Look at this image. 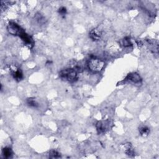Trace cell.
Returning <instances> with one entry per match:
<instances>
[{"instance_id":"obj_1","label":"cell","mask_w":159,"mask_h":159,"mask_svg":"<svg viewBox=\"0 0 159 159\" xmlns=\"http://www.w3.org/2000/svg\"><path fill=\"white\" fill-rule=\"evenodd\" d=\"M104 62L98 57H91L88 62V67L90 71L94 73H98L102 71L104 67Z\"/></svg>"},{"instance_id":"obj_2","label":"cell","mask_w":159,"mask_h":159,"mask_svg":"<svg viewBox=\"0 0 159 159\" xmlns=\"http://www.w3.org/2000/svg\"><path fill=\"white\" fill-rule=\"evenodd\" d=\"M59 76L65 81L74 82L77 79V71L74 69H67L60 71Z\"/></svg>"},{"instance_id":"obj_3","label":"cell","mask_w":159,"mask_h":159,"mask_svg":"<svg viewBox=\"0 0 159 159\" xmlns=\"http://www.w3.org/2000/svg\"><path fill=\"white\" fill-rule=\"evenodd\" d=\"M8 31L11 34L19 36L25 31L20 26L14 22H11L9 24L8 26Z\"/></svg>"},{"instance_id":"obj_4","label":"cell","mask_w":159,"mask_h":159,"mask_svg":"<svg viewBox=\"0 0 159 159\" xmlns=\"http://www.w3.org/2000/svg\"><path fill=\"white\" fill-rule=\"evenodd\" d=\"M19 37H21L22 41L25 43V44L28 47L31 48L34 46V41L32 39V37L28 35L25 32V31H24L19 36Z\"/></svg>"},{"instance_id":"obj_5","label":"cell","mask_w":159,"mask_h":159,"mask_svg":"<svg viewBox=\"0 0 159 159\" xmlns=\"http://www.w3.org/2000/svg\"><path fill=\"white\" fill-rule=\"evenodd\" d=\"M90 37L94 41H98L101 39L102 36V32L98 28H95L91 30L89 33Z\"/></svg>"},{"instance_id":"obj_6","label":"cell","mask_w":159,"mask_h":159,"mask_svg":"<svg viewBox=\"0 0 159 159\" xmlns=\"http://www.w3.org/2000/svg\"><path fill=\"white\" fill-rule=\"evenodd\" d=\"M125 80L130 81V82H132L133 83H139L141 81L142 79L139 74L136 73H132L127 76Z\"/></svg>"},{"instance_id":"obj_7","label":"cell","mask_w":159,"mask_h":159,"mask_svg":"<svg viewBox=\"0 0 159 159\" xmlns=\"http://www.w3.org/2000/svg\"><path fill=\"white\" fill-rule=\"evenodd\" d=\"M11 72L14 79L19 81L22 78V73L21 69H18L16 68V67H15V69H11Z\"/></svg>"},{"instance_id":"obj_8","label":"cell","mask_w":159,"mask_h":159,"mask_svg":"<svg viewBox=\"0 0 159 159\" xmlns=\"http://www.w3.org/2000/svg\"><path fill=\"white\" fill-rule=\"evenodd\" d=\"M96 129L98 133H103L107 130V124L105 122L99 121L96 124Z\"/></svg>"},{"instance_id":"obj_9","label":"cell","mask_w":159,"mask_h":159,"mask_svg":"<svg viewBox=\"0 0 159 159\" xmlns=\"http://www.w3.org/2000/svg\"><path fill=\"white\" fill-rule=\"evenodd\" d=\"M3 154L4 157L6 158H11L13 155V151L11 150V148L9 147L4 148L3 150Z\"/></svg>"},{"instance_id":"obj_10","label":"cell","mask_w":159,"mask_h":159,"mask_svg":"<svg viewBox=\"0 0 159 159\" xmlns=\"http://www.w3.org/2000/svg\"><path fill=\"white\" fill-rule=\"evenodd\" d=\"M149 132H150V129L146 126L142 127L140 128V129H139V133L141 134L142 136H144V137L147 136Z\"/></svg>"},{"instance_id":"obj_11","label":"cell","mask_w":159,"mask_h":159,"mask_svg":"<svg viewBox=\"0 0 159 159\" xmlns=\"http://www.w3.org/2000/svg\"><path fill=\"white\" fill-rule=\"evenodd\" d=\"M27 104L31 107L32 108H37L38 107V103L36 102V100L34 98H28L27 99Z\"/></svg>"},{"instance_id":"obj_12","label":"cell","mask_w":159,"mask_h":159,"mask_svg":"<svg viewBox=\"0 0 159 159\" xmlns=\"http://www.w3.org/2000/svg\"><path fill=\"white\" fill-rule=\"evenodd\" d=\"M49 157L51 158H57L60 157V153L55 151V150H52L49 152Z\"/></svg>"},{"instance_id":"obj_13","label":"cell","mask_w":159,"mask_h":159,"mask_svg":"<svg viewBox=\"0 0 159 159\" xmlns=\"http://www.w3.org/2000/svg\"><path fill=\"white\" fill-rule=\"evenodd\" d=\"M123 46L124 47H129V46H132L131 41L129 37L125 38L123 40Z\"/></svg>"},{"instance_id":"obj_14","label":"cell","mask_w":159,"mask_h":159,"mask_svg":"<svg viewBox=\"0 0 159 159\" xmlns=\"http://www.w3.org/2000/svg\"><path fill=\"white\" fill-rule=\"evenodd\" d=\"M59 13H60V14L61 16H64V15H65L66 13H67V9H66V8L65 7H61L59 9Z\"/></svg>"}]
</instances>
